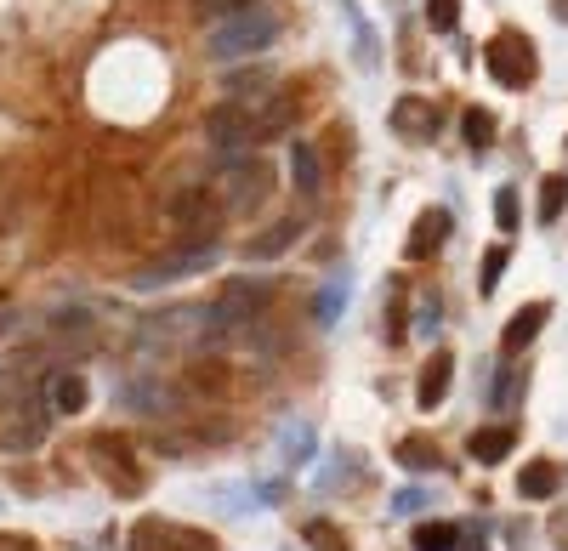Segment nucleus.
I'll return each mask as SVG.
<instances>
[{
    "label": "nucleus",
    "mask_w": 568,
    "mask_h": 551,
    "mask_svg": "<svg viewBox=\"0 0 568 551\" xmlns=\"http://www.w3.org/2000/svg\"><path fill=\"white\" fill-rule=\"evenodd\" d=\"M432 330H438V307L421 302V336H432Z\"/></svg>",
    "instance_id": "29"
},
{
    "label": "nucleus",
    "mask_w": 568,
    "mask_h": 551,
    "mask_svg": "<svg viewBox=\"0 0 568 551\" xmlns=\"http://www.w3.org/2000/svg\"><path fill=\"white\" fill-rule=\"evenodd\" d=\"M341 307H347V279H330V285L319 290V302H313V313H319L324 330H330V324L341 319Z\"/></svg>",
    "instance_id": "21"
},
{
    "label": "nucleus",
    "mask_w": 568,
    "mask_h": 551,
    "mask_svg": "<svg viewBox=\"0 0 568 551\" xmlns=\"http://www.w3.org/2000/svg\"><path fill=\"white\" fill-rule=\"evenodd\" d=\"M290 177H296V188H302V194H319L324 165H319V154H313V143H296V148H290Z\"/></svg>",
    "instance_id": "16"
},
{
    "label": "nucleus",
    "mask_w": 568,
    "mask_h": 551,
    "mask_svg": "<svg viewBox=\"0 0 568 551\" xmlns=\"http://www.w3.org/2000/svg\"><path fill=\"white\" fill-rule=\"evenodd\" d=\"M398 466H404V472H432V466H438V444L421 438V432L404 438V444H398Z\"/></svg>",
    "instance_id": "17"
},
{
    "label": "nucleus",
    "mask_w": 568,
    "mask_h": 551,
    "mask_svg": "<svg viewBox=\"0 0 568 551\" xmlns=\"http://www.w3.org/2000/svg\"><path fill=\"white\" fill-rule=\"evenodd\" d=\"M86 398H91V387H86V375H57L52 381V409L57 415H80V409H86Z\"/></svg>",
    "instance_id": "15"
},
{
    "label": "nucleus",
    "mask_w": 568,
    "mask_h": 551,
    "mask_svg": "<svg viewBox=\"0 0 568 551\" xmlns=\"http://www.w3.org/2000/svg\"><path fill=\"white\" fill-rule=\"evenodd\" d=\"M216 262V239H199V245H182V250H171L165 262H154V267H142L131 285L137 290H154V285H171V279H182V273H199V267H211Z\"/></svg>",
    "instance_id": "6"
},
{
    "label": "nucleus",
    "mask_w": 568,
    "mask_h": 551,
    "mask_svg": "<svg viewBox=\"0 0 568 551\" xmlns=\"http://www.w3.org/2000/svg\"><path fill=\"white\" fill-rule=\"evenodd\" d=\"M489 74H495L500 86H534V74H540V63H534V46L529 35H517V29H500L495 40H489Z\"/></svg>",
    "instance_id": "3"
},
{
    "label": "nucleus",
    "mask_w": 568,
    "mask_h": 551,
    "mask_svg": "<svg viewBox=\"0 0 568 551\" xmlns=\"http://www.w3.org/2000/svg\"><path fill=\"white\" fill-rule=\"evenodd\" d=\"M517 216H523V205H517V188H500V194H495V222H500V233H512Z\"/></svg>",
    "instance_id": "24"
},
{
    "label": "nucleus",
    "mask_w": 568,
    "mask_h": 551,
    "mask_svg": "<svg viewBox=\"0 0 568 551\" xmlns=\"http://www.w3.org/2000/svg\"><path fill=\"white\" fill-rule=\"evenodd\" d=\"M267 302H273V279H228V290H222V296H216V307L205 313V319H216L211 336H228V330L256 324Z\"/></svg>",
    "instance_id": "2"
},
{
    "label": "nucleus",
    "mask_w": 568,
    "mask_h": 551,
    "mask_svg": "<svg viewBox=\"0 0 568 551\" xmlns=\"http://www.w3.org/2000/svg\"><path fill=\"white\" fill-rule=\"evenodd\" d=\"M461 131H466V143H472V148H489V143H495V114H489V108H466Z\"/></svg>",
    "instance_id": "22"
},
{
    "label": "nucleus",
    "mask_w": 568,
    "mask_h": 551,
    "mask_svg": "<svg viewBox=\"0 0 568 551\" xmlns=\"http://www.w3.org/2000/svg\"><path fill=\"white\" fill-rule=\"evenodd\" d=\"M239 6H250V0H199V12H239Z\"/></svg>",
    "instance_id": "28"
},
{
    "label": "nucleus",
    "mask_w": 568,
    "mask_h": 551,
    "mask_svg": "<svg viewBox=\"0 0 568 551\" xmlns=\"http://www.w3.org/2000/svg\"><path fill=\"white\" fill-rule=\"evenodd\" d=\"M302 228H307L302 216H284L279 228H267L262 239H250V245H245V256H250V262H267V256H284V250H290L296 239H302Z\"/></svg>",
    "instance_id": "12"
},
{
    "label": "nucleus",
    "mask_w": 568,
    "mask_h": 551,
    "mask_svg": "<svg viewBox=\"0 0 568 551\" xmlns=\"http://www.w3.org/2000/svg\"><path fill=\"white\" fill-rule=\"evenodd\" d=\"M353 35H358V63H364V69H375V63H381V57H375V29H370V23H358L353 18Z\"/></svg>",
    "instance_id": "26"
},
{
    "label": "nucleus",
    "mask_w": 568,
    "mask_h": 551,
    "mask_svg": "<svg viewBox=\"0 0 568 551\" xmlns=\"http://www.w3.org/2000/svg\"><path fill=\"white\" fill-rule=\"evenodd\" d=\"M557 483H563V472L551 461H529L523 472H517V495L523 500H546V495H557Z\"/></svg>",
    "instance_id": "14"
},
{
    "label": "nucleus",
    "mask_w": 568,
    "mask_h": 551,
    "mask_svg": "<svg viewBox=\"0 0 568 551\" xmlns=\"http://www.w3.org/2000/svg\"><path fill=\"white\" fill-rule=\"evenodd\" d=\"M273 35H279V18H273L267 6H239V12H228V23L211 35V57H216V63L256 57V52L273 46Z\"/></svg>",
    "instance_id": "1"
},
{
    "label": "nucleus",
    "mask_w": 568,
    "mask_h": 551,
    "mask_svg": "<svg viewBox=\"0 0 568 551\" xmlns=\"http://www.w3.org/2000/svg\"><path fill=\"white\" fill-rule=\"evenodd\" d=\"M205 137H211L216 148H228V154H245L250 143H262V137H256V114H250V103H222V108H211Z\"/></svg>",
    "instance_id": "5"
},
{
    "label": "nucleus",
    "mask_w": 568,
    "mask_h": 551,
    "mask_svg": "<svg viewBox=\"0 0 568 551\" xmlns=\"http://www.w3.org/2000/svg\"><path fill=\"white\" fill-rule=\"evenodd\" d=\"M551 324V307L546 302H529V307H517L512 313V324H506V336H500V353H523V347H529L534 336H540V330H546Z\"/></svg>",
    "instance_id": "9"
},
{
    "label": "nucleus",
    "mask_w": 568,
    "mask_h": 551,
    "mask_svg": "<svg viewBox=\"0 0 568 551\" xmlns=\"http://www.w3.org/2000/svg\"><path fill=\"white\" fill-rule=\"evenodd\" d=\"M449 381H455V358L449 353H432L421 370V387H415V404L421 409H438L449 398Z\"/></svg>",
    "instance_id": "10"
},
{
    "label": "nucleus",
    "mask_w": 568,
    "mask_h": 551,
    "mask_svg": "<svg viewBox=\"0 0 568 551\" xmlns=\"http://www.w3.org/2000/svg\"><path fill=\"white\" fill-rule=\"evenodd\" d=\"M392 131H404V137H438V108L421 103V97H409V103L392 108Z\"/></svg>",
    "instance_id": "11"
},
{
    "label": "nucleus",
    "mask_w": 568,
    "mask_h": 551,
    "mask_svg": "<svg viewBox=\"0 0 568 551\" xmlns=\"http://www.w3.org/2000/svg\"><path fill=\"white\" fill-rule=\"evenodd\" d=\"M557 18H563V23H568V0H557Z\"/></svg>",
    "instance_id": "31"
},
{
    "label": "nucleus",
    "mask_w": 568,
    "mask_h": 551,
    "mask_svg": "<svg viewBox=\"0 0 568 551\" xmlns=\"http://www.w3.org/2000/svg\"><path fill=\"white\" fill-rule=\"evenodd\" d=\"M512 444H517L512 427H483V432H472V438H466V455H472V461H483V466H495L500 455H512Z\"/></svg>",
    "instance_id": "13"
},
{
    "label": "nucleus",
    "mask_w": 568,
    "mask_h": 551,
    "mask_svg": "<svg viewBox=\"0 0 568 551\" xmlns=\"http://www.w3.org/2000/svg\"><path fill=\"white\" fill-rule=\"evenodd\" d=\"M563 205H568V177H546V182H540V205H534L540 222H557Z\"/></svg>",
    "instance_id": "20"
},
{
    "label": "nucleus",
    "mask_w": 568,
    "mask_h": 551,
    "mask_svg": "<svg viewBox=\"0 0 568 551\" xmlns=\"http://www.w3.org/2000/svg\"><path fill=\"white\" fill-rule=\"evenodd\" d=\"M0 551H35L29 540H18V534H0Z\"/></svg>",
    "instance_id": "30"
},
{
    "label": "nucleus",
    "mask_w": 568,
    "mask_h": 551,
    "mask_svg": "<svg viewBox=\"0 0 568 551\" xmlns=\"http://www.w3.org/2000/svg\"><path fill=\"white\" fill-rule=\"evenodd\" d=\"M233 188V199H228V211H250V205H256V199H262V188L273 177H267V165L262 160H233L228 165V177H222Z\"/></svg>",
    "instance_id": "7"
},
{
    "label": "nucleus",
    "mask_w": 568,
    "mask_h": 551,
    "mask_svg": "<svg viewBox=\"0 0 568 551\" xmlns=\"http://www.w3.org/2000/svg\"><path fill=\"white\" fill-rule=\"evenodd\" d=\"M392 506H398V512H415V506H426V495H421V489H398Z\"/></svg>",
    "instance_id": "27"
},
{
    "label": "nucleus",
    "mask_w": 568,
    "mask_h": 551,
    "mask_svg": "<svg viewBox=\"0 0 568 551\" xmlns=\"http://www.w3.org/2000/svg\"><path fill=\"white\" fill-rule=\"evenodd\" d=\"M279 438H284V466H302L307 455H313V427H307V421H290Z\"/></svg>",
    "instance_id": "19"
},
{
    "label": "nucleus",
    "mask_w": 568,
    "mask_h": 551,
    "mask_svg": "<svg viewBox=\"0 0 568 551\" xmlns=\"http://www.w3.org/2000/svg\"><path fill=\"white\" fill-rule=\"evenodd\" d=\"M131 551H216V540L205 529H182L165 517H142L131 529Z\"/></svg>",
    "instance_id": "4"
},
{
    "label": "nucleus",
    "mask_w": 568,
    "mask_h": 551,
    "mask_svg": "<svg viewBox=\"0 0 568 551\" xmlns=\"http://www.w3.org/2000/svg\"><path fill=\"white\" fill-rule=\"evenodd\" d=\"M449 239V211H438V205H432V211H421L415 216V228H409V262H426V256H438V245H444Z\"/></svg>",
    "instance_id": "8"
},
{
    "label": "nucleus",
    "mask_w": 568,
    "mask_h": 551,
    "mask_svg": "<svg viewBox=\"0 0 568 551\" xmlns=\"http://www.w3.org/2000/svg\"><path fill=\"white\" fill-rule=\"evenodd\" d=\"M461 546V529L455 523H421L415 529V551H455Z\"/></svg>",
    "instance_id": "18"
},
{
    "label": "nucleus",
    "mask_w": 568,
    "mask_h": 551,
    "mask_svg": "<svg viewBox=\"0 0 568 551\" xmlns=\"http://www.w3.org/2000/svg\"><path fill=\"white\" fill-rule=\"evenodd\" d=\"M426 23H432L438 35H449V29L461 23V0H426Z\"/></svg>",
    "instance_id": "23"
},
{
    "label": "nucleus",
    "mask_w": 568,
    "mask_h": 551,
    "mask_svg": "<svg viewBox=\"0 0 568 551\" xmlns=\"http://www.w3.org/2000/svg\"><path fill=\"white\" fill-rule=\"evenodd\" d=\"M500 273H506V245L483 250V279H478V290H483V296H489V290L500 285Z\"/></svg>",
    "instance_id": "25"
}]
</instances>
